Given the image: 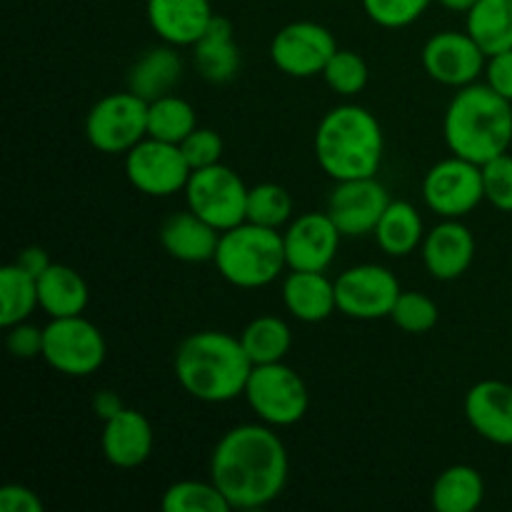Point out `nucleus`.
Instances as JSON below:
<instances>
[{
  "label": "nucleus",
  "mask_w": 512,
  "mask_h": 512,
  "mask_svg": "<svg viewBox=\"0 0 512 512\" xmlns=\"http://www.w3.org/2000/svg\"><path fill=\"white\" fill-rule=\"evenodd\" d=\"M510 325H512V315H510Z\"/></svg>",
  "instance_id": "a18cd8bd"
},
{
  "label": "nucleus",
  "mask_w": 512,
  "mask_h": 512,
  "mask_svg": "<svg viewBox=\"0 0 512 512\" xmlns=\"http://www.w3.org/2000/svg\"><path fill=\"white\" fill-rule=\"evenodd\" d=\"M485 83L512 103V50L488 55V63H485Z\"/></svg>",
  "instance_id": "ea45409f"
},
{
  "label": "nucleus",
  "mask_w": 512,
  "mask_h": 512,
  "mask_svg": "<svg viewBox=\"0 0 512 512\" xmlns=\"http://www.w3.org/2000/svg\"><path fill=\"white\" fill-rule=\"evenodd\" d=\"M280 295L288 313L300 323H323L338 310L335 283L315 270H290Z\"/></svg>",
  "instance_id": "412c9836"
},
{
  "label": "nucleus",
  "mask_w": 512,
  "mask_h": 512,
  "mask_svg": "<svg viewBox=\"0 0 512 512\" xmlns=\"http://www.w3.org/2000/svg\"><path fill=\"white\" fill-rule=\"evenodd\" d=\"M390 205V195L378 178H355L335 183L328 198V215L343 238H363L375 233L385 208Z\"/></svg>",
  "instance_id": "2eb2a0df"
},
{
  "label": "nucleus",
  "mask_w": 512,
  "mask_h": 512,
  "mask_svg": "<svg viewBox=\"0 0 512 512\" xmlns=\"http://www.w3.org/2000/svg\"><path fill=\"white\" fill-rule=\"evenodd\" d=\"M85 135L95 150L105 155H125L148 138V100L135 93H110L90 108Z\"/></svg>",
  "instance_id": "1a4fd4ad"
},
{
  "label": "nucleus",
  "mask_w": 512,
  "mask_h": 512,
  "mask_svg": "<svg viewBox=\"0 0 512 512\" xmlns=\"http://www.w3.org/2000/svg\"><path fill=\"white\" fill-rule=\"evenodd\" d=\"M365 15L380 28H408L415 20L423 18L433 0H360Z\"/></svg>",
  "instance_id": "c9c22d12"
},
{
  "label": "nucleus",
  "mask_w": 512,
  "mask_h": 512,
  "mask_svg": "<svg viewBox=\"0 0 512 512\" xmlns=\"http://www.w3.org/2000/svg\"><path fill=\"white\" fill-rule=\"evenodd\" d=\"M0 510L3 512H43L45 505L38 493L25 485H5L0 488Z\"/></svg>",
  "instance_id": "a19ab883"
},
{
  "label": "nucleus",
  "mask_w": 512,
  "mask_h": 512,
  "mask_svg": "<svg viewBox=\"0 0 512 512\" xmlns=\"http://www.w3.org/2000/svg\"><path fill=\"white\" fill-rule=\"evenodd\" d=\"M153 425L140 410L123 408L118 415L105 420L100 433V450L113 468L133 470L148 463L153 455Z\"/></svg>",
  "instance_id": "6ab92c4d"
},
{
  "label": "nucleus",
  "mask_w": 512,
  "mask_h": 512,
  "mask_svg": "<svg viewBox=\"0 0 512 512\" xmlns=\"http://www.w3.org/2000/svg\"><path fill=\"white\" fill-rule=\"evenodd\" d=\"M465 30L485 55L512 50V0H478L465 13Z\"/></svg>",
  "instance_id": "cd10ccee"
},
{
  "label": "nucleus",
  "mask_w": 512,
  "mask_h": 512,
  "mask_svg": "<svg viewBox=\"0 0 512 512\" xmlns=\"http://www.w3.org/2000/svg\"><path fill=\"white\" fill-rule=\"evenodd\" d=\"M38 300L40 310L48 318H70V315H83V310L88 308L90 290L78 270L53 263L38 278Z\"/></svg>",
  "instance_id": "393cba45"
},
{
  "label": "nucleus",
  "mask_w": 512,
  "mask_h": 512,
  "mask_svg": "<svg viewBox=\"0 0 512 512\" xmlns=\"http://www.w3.org/2000/svg\"><path fill=\"white\" fill-rule=\"evenodd\" d=\"M338 50L335 35L313 20H295L270 40V60L290 78H315Z\"/></svg>",
  "instance_id": "ddd939ff"
},
{
  "label": "nucleus",
  "mask_w": 512,
  "mask_h": 512,
  "mask_svg": "<svg viewBox=\"0 0 512 512\" xmlns=\"http://www.w3.org/2000/svg\"><path fill=\"white\" fill-rule=\"evenodd\" d=\"M213 263L218 273L235 288H265L275 283L280 273L288 268L283 233L245 220L220 233Z\"/></svg>",
  "instance_id": "39448f33"
},
{
  "label": "nucleus",
  "mask_w": 512,
  "mask_h": 512,
  "mask_svg": "<svg viewBox=\"0 0 512 512\" xmlns=\"http://www.w3.org/2000/svg\"><path fill=\"white\" fill-rule=\"evenodd\" d=\"M293 218V198L278 183H260L248 193V220L280 230Z\"/></svg>",
  "instance_id": "473e14b6"
},
{
  "label": "nucleus",
  "mask_w": 512,
  "mask_h": 512,
  "mask_svg": "<svg viewBox=\"0 0 512 512\" xmlns=\"http://www.w3.org/2000/svg\"><path fill=\"white\" fill-rule=\"evenodd\" d=\"M243 395L260 423L270 428H290L300 423L310 405L308 385L283 360L253 365Z\"/></svg>",
  "instance_id": "423d86ee"
},
{
  "label": "nucleus",
  "mask_w": 512,
  "mask_h": 512,
  "mask_svg": "<svg viewBox=\"0 0 512 512\" xmlns=\"http://www.w3.org/2000/svg\"><path fill=\"white\" fill-rule=\"evenodd\" d=\"M145 10L153 33L175 48H193L215 18L210 0H148Z\"/></svg>",
  "instance_id": "aec40b11"
},
{
  "label": "nucleus",
  "mask_w": 512,
  "mask_h": 512,
  "mask_svg": "<svg viewBox=\"0 0 512 512\" xmlns=\"http://www.w3.org/2000/svg\"><path fill=\"white\" fill-rule=\"evenodd\" d=\"M183 193L188 210H193L220 233L248 220L250 188L228 165L215 163L193 170Z\"/></svg>",
  "instance_id": "0eeeda50"
},
{
  "label": "nucleus",
  "mask_w": 512,
  "mask_h": 512,
  "mask_svg": "<svg viewBox=\"0 0 512 512\" xmlns=\"http://www.w3.org/2000/svg\"><path fill=\"white\" fill-rule=\"evenodd\" d=\"M420 60H423L425 73L435 83L448 85V88H465L470 83H478L480 73H485L488 55L468 30L465 33L443 30L423 45Z\"/></svg>",
  "instance_id": "4468645a"
},
{
  "label": "nucleus",
  "mask_w": 512,
  "mask_h": 512,
  "mask_svg": "<svg viewBox=\"0 0 512 512\" xmlns=\"http://www.w3.org/2000/svg\"><path fill=\"white\" fill-rule=\"evenodd\" d=\"M343 233L328 213H303L290 220L283 233L285 260L290 270L325 273L338 255Z\"/></svg>",
  "instance_id": "dca6fc26"
},
{
  "label": "nucleus",
  "mask_w": 512,
  "mask_h": 512,
  "mask_svg": "<svg viewBox=\"0 0 512 512\" xmlns=\"http://www.w3.org/2000/svg\"><path fill=\"white\" fill-rule=\"evenodd\" d=\"M165 512H230L228 498L213 480H178L160 500Z\"/></svg>",
  "instance_id": "2f4dec72"
},
{
  "label": "nucleus",
  "mask_w": 512,
  "mask_h": 512,
  "mask_svg": "<svg viewBox=\"0 0 512 512\" xmlns=\"http://www.w3.org/2000/svg\"><path fill=\"white\" fill-rule=\"evenodd\" d=\"M480 168H483L485 200L503 213H512V155H498Z\"/></svg>",
  "instance_id": "e433bc0d"
},
{
  "label": "nucleus",
  "mask_w": 512,
  "mask_h": 512,
  "mask_svg": "<svg viewBox=\"0 0 512 512\" xmlns=\"http://www.w3.org/2000/svg\"><path fill=\"white\" fill-rule=\"evenodd\" d=\"M465 418L470 428L493 445H512V385L480 380L465 393Z\"/></svg>",
  "instance_id": "a211bd4d"
},
{
  "label": "nucleus",
  "mask_w": 512,
  "mask_h": 512,
  "mask_svg": "<svg viewBox=\"0 0 512 512\" xmlns=\"http://www.w3.org/2000/svg\"><path fill=\"white\" fill-rule=\"evenodd\" d=\"M420 193L430 213L438 218L463 220L485 200L483 168L458 155H450L425 173Z\"/></svg>",
  "instance_id": "9d476101"
},
{
  "label": "nucleus",
  "mask_w": 512,
  "mask_h": 512,
  "mask_svg": "<svg viewBox=\"0 0 512 512\" xmlns=\"http://www.w3.org/2000/svg\"><path fill=\"white\" fill-rule=\"evenodd\" d=\"M173 370L190 398L218 405L245 393L253 363L240 338L223 330H200L178 345Z\"/></svg>",
  "instance_id": "f03ea898"
},
{
  "label": "nucleus",
  "mask_w": 512,
  "mask_h": 512,
  "mask_svg": "<svg viewBox=\"0 0 512 512\" xmlns=\"http://www.w3.org/2000/svg\"><path fill=\"white\" fill-rule=\"evenodd\" d=\"M400 290L398 278L385 265L363 263L343 270L335 280L338 313L353 320L390 318Z\"/></svg>",
  "instance_id": "f8f14e48"
},
{
  "label": "nucleus",
  "mask_w": 512,
  "mask_h": 512,
  "mask_svg": "<svg viewBox=\"0 0 512 512\" xmlns=\"http://www.w3.org/2000/svg\"><path fill=\"white\" fill-rule=\"evenodd\" d=\"M438 3L443 5V8L453 10V13H468L478 0H438Z\"/></svg>",
  "instance_id": "c03bdc74"
},
{
  "label": "nucleus",
  "mask_w": 512,
  "mask_h": 512,
  "mask_svg": "<svg viewBox=\"0 0 512 512\" xmlns=\"http://www.w3.org/2000/svg\"><path fill=\"white\" fill-rule=\"evenodd\" d=\"M440 310L433 298L418 293V290H403L393 305L390 320L398 325L400 330L410 335H423L438 325Z\"/></svg>",
  "instance_id": "f704fd0d"
},
{
  "label": "nucleus",
  "mask_w": 512,
  "mask_h": 512,
  "mask_svg": "<svg viewBox=\"0 0 512 512\" xmlns=\"http://www.w3.org/2000/svg\"><path fill=\"white\" fill-rule=\"evenodd\" d=\"M485 498V480L473 465H450L435 478L430 505L438 512H473Z\"/></svg>",
  "instance_id": "bb28decb"
},
{
  "label": "nucleus",
  "mask_w": 512,
  "mask_h": 512,
  "mask_svg": "<svg viewBox=\"0 0 512 512\" xmlns=\"http://www.w3.org/2000/svg\"><path fill=\"white\" fill-rule=\"evenodd\" d=\"M108 345L95 323L83 315L70 318H50L43 328V355L40 358L60 375L68 378H88L98 373L105 363Z\"/></svg>",
  "instance_id": "6e6552de"
},
{
  "label": "nucleus",
  "mask_w": 512,
  "mask_h": 512,
  "mask_svg": "<svg viewBox=\"0 0 512 512\" xmlns=\"http://www.w3.org/2000/svg\"><path fill=\"white\" fill-rule=\"evenodd\" d=\"M198 128L195 108L180 95L170 93L148 103V135L180 145L193 130Z\"/></svg>",
  "instance_id": "7c9ffc66"
},
{
  "label": "nucleus",
  "mask_w": 512,
  "mask_h": 512,
  "mask_svg": "<svg viewBox=\"0 0 512 512\" xmlns=\"http://www.w3.org/2000/svg\"><path fill=\"white\" fill-rule=\"evenodd\" d=\"M288 448L270 425L245 423L230 428L210 455V480L233 510L265 508L288 485Z\"/></svg>",
  "instance_id": "f257e3e1"
},
{
  "label": "nucleus",
  "mask_w": 512,
  "mask_h": 512,
  "mask_svg": "<svg viewBox=\"0 0 512 512\" xmlns=\"http://www.w3.org/2000/svg\"><path fill=\"white\" fill-rule=\"evenodd\" d=\"M123 408H125L123 400H120L113 390H100V393L93 398V413L98 415L103 423L113 418V415H118Z\"/></svg>",
  "instance_id": "37998d69"
},
{
  "label": "nucleus",
  "mask_w": 512,
  "mask_h": 512,
  "mask_svg": "<svg viewBox=\"0 0 512 512\" xmlns=\"http://www.w3.org/2000/svg\"><path fill=\"white\" fill-rule=\"evenodd\" d=\"M190 173L193 170L180 145L150 135L125 153V175L130 185L150 198H168L185 190Z\"/></svg>",
  "instance_id": "9b49d317"
},
{
  "label": "nucleus",
  "mask_w": 512,
  "mask_h": 512,
  "mask_svg": "<svg viewBox=\"0 0 512 512\" xmlns=\"http://www.w3.org/2000/svg\"><path fill=\"white\" fill-rule=\"evenodd\" d=\"M315 160L335 183L373 178L385 153L380 120L363 105L345 103L328 110L315 130Z\"/></svg>",
  "instance_id": "20e7f679"
},
{
  "label": "nucleus",
  "mask_w": 512,
  "mask_h": 512,
  "mask_svg": "<svg viewBox=\"0 0 512 512\" xmlns=\"http://www.w3.org/2000/svg\"><path fill=\"white\" fill-rule=\"evenodd\" d=\"M190 170L208 168V165L220 163L223 158V138L213 128H195L188 138L180 143Z\"/></svg>",
  "instance_id": "4c0bfd02"
},
{
  "label": "nucleus",
  "mask_w": 512,
  "mask_h": 512,
  "mask_svg": "<svg viewBox=\"0 0 512 512\" xmlns=\"http://www.w3.org/2000/svg\"><path fill=\"white\" fill-rule=\"evenodd\" d=\"M15 263L20 265V268L25 270V273H30L33 278H40V275L45 273V270L50 268V258L48 253H45L40 245H30V248H23L18 253V258H15Z\"/></svg>",
  "instance_id": "79ce46f5"
},
{
  "label": "nucleus",
  "mask_w": 512,
  "mask_h": 512,
  "mask_svg": "<svg viewBox=\"0 0 512 512\" xmlns=\"http://www.w3.org/2000/svg\"><path fill=\"white\" fill-rule=\"evenodd\" d=\"M420 255H423L425 270L440 283L463 278L475 260L473 230L463 220L443 218L425 233Z\"/></svg>",
  "instance_id": "f3484780"
},
{
  "label": "nucleus",
  "mask_w": 512,
  "mask_h": 512,
  "mask_svg": "<svg viewBox=\"0 0 512 512\" xmlns=\"http://www.w3.org/2000/svg\"><path fill=\"white\" fill-rule=\"evenodd\" d=\"M218 243L220 230L198 218L193 210L170 215L160 225V245L170 258L180 260V263H208L215 258Z\"/></svg>",
  "instance_id": "4be33fe9"
},
{
  "label": "nucleus",
  "mask_w": 512,
  "mask_h": 512,
  "mask_svg": "<svg viewBox=\"0 0 512 512\" xmlns=\"http://www.w3.org/2000/svg\"><path fill=\"white\" fill-rule=\"evenodd\" d=\"M240 343L253 365L280 363L293 348V333H290V325L278 315H260L245 325Z\"/></svg>",
  "instance_id": "c85d7f7f"
},
{
  "label": "nucleus",
  "mask_w": 512,
  "mask_h": 512,
  "mask_svg": "<svg viewBox=\"0 0 512 512\" xmlns=\"http://www.w3.org/2000/svg\"><path fill=\"white\" fill-rule=\"evenodd\" d=\"M180 80H183V58L178 48L168 43L150 48L128 70V90L148 103L173 93Z\"/></svg>",
  "instance_id": "b1692460"
},
{
  "label": "nucleus",
  "mask_w": 512,
  "mask_h": 512,
  "mask_svg": "<svg viewBox=\"0 0 512 512\" xmlns=\"http://www.w3.org/2000/svg\"><path fill=\"white\" fill-rule=\"evenodd\" d=\"M375 243L390 258H405L423 245L425 225L418 208L408 200H390L375 228Z\"/></svg>",
  "instance_id": "a878e982"
},
{
  "label": "nucleus",
  "mask_w": 512,
  "mask_h": 512,
  "mask_svg": "<svg viewBox=\"0 0 512 512\" xmlns=\"http://www.w3.org/2000/svg\"><path fill=\"white\" fill-rule=\"evenodd\" d=\"M8 338H5V345H8V353L18 360H33L38 355H43V328L38 325H30L28 320L23 323L10 325Z\"/></svg>",
  "instance_id": "58836bf2"
},
{
  "label": "nucleus",
  "mask_w": 512,
  "mask_h": 512,
  "mask_svg": "<svg viewBox=\"0 0 512 512\" xmlns=\"http://www.w3.org/2000/svg\"><path fill=\"white\" fill-rule=\"evenodd\" d=\"M368 78V63H365V60L360 58V53H355V50L338 48L323 70L325 85H328L333 93L343 95V98H353V95L363 93L365 85H368Z\"/></svg>",
  "instance_id": "72a5a7b5"
},
{
  "label": "nucleus",
  "mask_w": 512,
  "mask_h": 512,
  "mask_svg": "<svg viewBox=\"0 0 512 512\" xmlns=\"http://www.w3.org/2000/svg\"><path fill=\"white\" fill-rule=\"evenodd\" d=\"M0 325L10 328L15 323H23L35 308H40L38 300V278L25 273L18 263H10L0 270Z\"/></svg>",
  "instance_id": "c756f323"
},
{
  "label": "nucleus",
  "mask_w": 512,
  "mask_h": 512,
  "mask_svg": "<svg viewBox=\"0 0 512 512\" xmlns=\"http://www.w3.org/2000/svg\"><path fill=\"white\" fill-rule=\"evenodd\" d=\"M445 145L458 158L485 165L508 153L512 143V103L488 83L458 88L443 118Z\"/></svg>",
  "instance_id": "7ed1b4c3"
},
{
  "label": "nucleus",
  "mask_w": 512,
  "mask_h": 512,
  "mask_svg": "<svg viewBox=\"0 0 512 512\" xmlns=\"http://www.w3.org/2000/svg\"><path fill=\"white\" fill-rule=\"evenodd\" d=\"M193 63L208 83H230L240 70V48L235 43L233 23L223 15L210 20L203 38L193 45Z\"/></svg>",
  "instance_id": "5701e85b"
}]
</instances>
